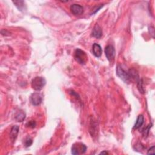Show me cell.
<instances>
[{
    "instance_id": "cell-8",
    "label": "cell",
    "mask_w": 155,
    "mask_h": 155,
    "mask_svg": "<svg viewBox=\"0 0 155 155\" xmlns=\"http://www.w3.org/2000/svg\"><path fill=\"white\" fill-rule=\"evenodd\" d=\"M103 35V30L99 25L96 24L92 32V36L96 38H100Z\"/></svg>"
},
{
    "instance_id": "cell-5",
    "label": "cell",
    "mask_w": 155,
    "mask_h": 155,
    "mask_svg": "<svg viewBox=\"0 0 155 155\" xmlns=\"http://www.w3.org/2000/svg\"><path fill=\"white\" fill-rule=\"evenodd\" d=\"M105 53L107 60L110 62H112L114 60L115 57V50L113 46L111 45L106 46L105 49Z\"/></svg>"
},
{
    "instance_id": "cell-15",
    "label": "cell",
    "mask_w": 155,
    "mask_h": 155,
    "mask_svg": "<svg viewBox=\"0 0 155 155\" xmlns=\"http://www.w3.org/2000/svg\"><path fill=\"white\" fill-rule=\"evenodd\" d=\"M138 88L139 90V92L142 93H144V88L142 87V82L141 80H139L138 81Z\"/></svg>"
},
{
    "instance_id": "cell-17",
    "label": "cell",
    "mask_w": 155,
    "mask_h": 155,
    "mask_svg": "<svg viewBox=\"0 0 155 155\" xmlns=\"http://www.w3.org/2000/svg\"><path fill=\"white\" fill-rule=\"evenodd\" d=\"M154 146H153L151 147L149 150H148V152H147V154H154Z\"/></svg>"
},
{
    "instance_id": "cell-13",
    "label": "cell",
    "mask_w": 155,
    "mask_h": 155,
    "mask_svg": "<svg viewBox=\"0 0 155 155\" xmlns=\"http://www.w3.org/2000/svg\"><path fill=\"white\" fill-rule=\"evenodd\" d=\"M15 119L18 122H22L25 119L26 114L23 111H19L15 115Z\"/></svg>"
},
{
    "instance_id": "cell-10",
    "label": "cell",
    "mask_w": 155,
    "mask_h": 155,
    "mask_svg": "<svg viewBox=\"0 0 155 155\" xmlns=\"http://www.w3.org/2000/svg\"><path fill=\"white\" fill-rule=\"evenodd\" d=\"M19 126H13L12 129H11L10 133V139L12 140L13 142H14L17 138L18 134L19 133Z\"/></svg>"
},
{
    "instance_id": "cell-6",
    "label": "cell",
    "mask_w": 155,
    "mask_h": 155,
    "mask_svg": "<svg viewBox=\"0 0 155 155\" xmlns=\"http://www.w3.org/2000/svg\"><path fill=\"white\" fill-rule=\"evenodd\" d=\"M42 101V97L39 93L35 92L32 93V95L30 96V102L35 106H38L40 105Z\"/></svg>"
},
{
    "instance_id": "cell-9",
    "label": "cell",
    "mask_w": 155,
    "mask_h": 155,
    "mask_svg": "<svg viewBox=\"0 0 155 155\" xmlns=\"http://www.w3.org/2000/svg\"><path fill=\"white\" fill-rule=\"evenodd\" d=\"M92 52L93 54L95 55L96 57H100L102 55V48L101 47L100 45H99L98 44L95 43L93 44V47H92Z\"/></svg>"
},
{
    "instance_id": "cell-14",
    "label": "cell",
    "mask_w": 155,
    "mask_h": 155,
    "mask_svg": "<svg viewBox=\"0 0 155 155\" xmlns=\"http://www.w3.org/2000/svg\"><path fill=\"white\" fill-rule=\"evenodd\" d=\"M26 126L29 127V128H34L36 127V122L35 121H30L27 123Z\"/></svg>"
},
{
    "instance_id": "cell-1",
    "label": "cell",
    "mask_w": 155,
    "mask_h": 155,
    "mask_svg": "<svg viewBox=\"0 0 155 155\" xmlns=\"http://www.w3.org/2000/svg\"><path fill=\"white\" fill-rule=\"evenodd\" d=\"M46 84V80L42 77L37 76L32 81V87L36 91H40L42 90L44 85Z\"/></svg>"
},
{
    "instance_id": "cell-3",
    "label": "cell",
    "mask_w": 155,
    "mask_h": 155,
    "mask_svg": "<svg viewBox=\"0 0 155 155\" xmlns=\"http://www.w3.org/2000/svg\"><path fill=\"white\" fill-rule=\"evenodd\" d=\"M116 74L120 78L124 81L126 83H130L131 81L130 77L129 76L128 72H126L123 67H121V65H118L116 67Z\"/></svg>"
},
{
    "instance_id": "cell-7",
    "label": "cell",
    "mask_w": 155,
    "mask_h": 155,
    "mask_svg": "<svg viewBox=\"0 0 155 155\" xmlns=\"http://www.w3.org/2000/svg\"><path fill=\"white\" fill-rule=\"evenodd\" d=\"M70 10L72 13L75 15H80L83 14V7L80 4H74L70 6Z\"/></svg>"
},
{
    "instance_id": "cell-11",
    "label": "cell",
    "mask_w": 155,
    "mask_h": 155,
    "mask_svg": "<svg viewBox=\"0 0 155 155\" xmlns=\"http://www.w3.org/2000/svg\"><path fill=\"white\" fill-rule=\"evenodd\" d=\"M13 3L21 12H24L27 10V6L24 1H13Z\"/></svg>"
},
{
    "instance_id": "cell-12",
    "label": "cell",
    "mask_w": 155,
    "mask_h": 155,
    "mask_svg": "<svg viewBox=\"0 0 155 155\" xmlns=\"http://www.w3.org/2000/svg\"><path fill=\"white\" fill-rule=\"evenodd\" d=\"M144 118L143 115H140L138 116L136 121V123L133 127L134 129H138L139 128L142 124H144Z\"/></svg>"
},
{
    "instance_id": "cell-18",
    "label": "cell",
    "mask_w": 155,
    "mask_h": 155,
    "mask_svg": "<svg viewBox=\"0 0 155 155\" xmlns=\"http://www.w3.org/2000/svg\"><path fill=\"white\" fill-rule=\"evenodd\" d=\"M108 154V152H107V151H103V152H101V153H100V154Z\"/></svg>"
},
{
    "instance_id": "cell-16",
    "label": "cell",
    "mask_w": 155,
    "mask_h": 155,
    "mask_svg": "<svg viewBox=\"0 0 155 155\" xmlns=\"http://www.w3.org/2000/svg\"><path fill=\"white\" fill-rule=\"evenodd\" d=\"M32 139L30 138V137H28L26 139V141H25V146L26 147H30L32 144Z\"/></svg>"
},
{
    "instance_id": "cell-2",
    "label": "cell",
    "mask_w": 155,
    "mask_h": 155,
    "mask_svg": "<svg viewBox=\"0 0 155 155\" xmlns=\"http://www.w3.org/2000/svg\"><path fill=\"white\" fill-rule=\"evenodd\" d=\"M74 58L75 60L80 64H85L87 61L86 53L80 49H76L74 53Z\"/></svg>"
},
{
    "instance_id": "cell-4",
    "label": "cell",
    "mask_w": 155,
    "mask_h": 155,
    "mask_svg": "<svg viewBox=\"0 0 155 155\" xmlns=\"http://www.w3.org/2000/svg\"><path fill=\"white\" fill-rule=\"evenodd\" d=\"M86 150V146L81 142L75 143L72 147V153L75 155L84 154Z\"/></svg>"
}]
</instances>
